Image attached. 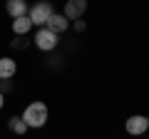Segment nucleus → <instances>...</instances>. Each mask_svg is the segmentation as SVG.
Listing matches in <instances>:
<instances>
[{
    "instance_id": "12",
    "label": "nucleus",
    "mask_w": 149,
    "mask_h": 139,
    "mask_svg": "<svg viewBox=\"0 0 149 139\" xmlns=\"http://www.w3.org/2000/svg\"><path fill=\"white\" fill-rule=\"evenodd\" d=\"M74 30H77V32H85L87 30V22L85 20H77V22H74Z\"/></svg>"
},
{
    "instance_id": "13",
    "label": "nucleus",
    "mask_w": 149,
    "mask_h": 139,
    "mask_svg": "<svg viewBox=\"0 0 149 139\" xmlns=\"http://www.w3.org/2000/svg\"><path fill=\"white\" fill-rule=\"evenodd\" d=\"M0 109H3V92H0Z\"/></svg>"
},
{
    "instance_id": "6",
    "label": "nucleus",
    "mask_w": 149,
    "mask_h": 139,
    "mask_svg": "<svg viewBox=\"0 0 149 139\" xmlns=\"http://www.w3.org/2000/svg\"><path fill=\"white\" fill-rule=\"evenodd\" d=\"M45 27H47L50 32H55V35H60V32H65L70 27V20L65 15H57V13H52V15H50V20L45 22Z\"/></svg>"
},
{
    "instance_id": "4",
    "label": "nucleus",
    "mask_w": 149,
    "mask_h": 139,
    "mask_svg": "<svg viewBox=\"0 0 149 139\" xmlns=\"http://www.w3.org/2000/svg\"><path fill=\"white\" fill-rule=\"evenodd\" d=\"M124 129H127V134H132V137H139V134H144V132L149 129V117L132 114V117L124 122Z\"/></svg>"
},
{
    "instance_id": "10",
    "label": "nucleus",
    "mask_w": 149,
    "mask_h": 139,
    "mask_svg": "<svg viewBox=\"0 0 149 139\" xmlns=\"http://www.w3.org/2000/svg\"><path fill=\"white\" fill-rule=\"evenodd\" d=\"M8 127H10L13 134H25L27 132V124L22 122V117H10L8 119Z\"/></svg>"
},
{
    "instance_id": "7",
    "label": "nucleus",
    "mask_w": 149,
    "mask_h": 139,
    "mask_svg": "<svg viewBox=\"0 0 149 139\" xmlns=\"http://www.w3.org/2000/svg\"><path fill=\"white\" fill-rule=\"evenodd\" d=\"M5 13L13 17V20L27 15V0H5Z\"/></svg>"
},
{
    "instance_id": "2",
    "label": "nucleus",
    "mask_w": 149,
    "mask_h": 139,
    "mask_svg": "<svg viewBox=\"0 0 149 139\" xmlns=\"http://www.w3.org/2000/svg\"><path fill=\"white\" fill-rule=\"evenodd\" d=\"M52 3H47V0H40V3H35V5L27 10V17L32 20V25L37 27H45V22L50 20V15H52Z\"/></svg>"
},
{
    "instance_id": "9",
    "label": "nucleus",
    "mask_w": 149,
    "mask_h": 139,
    "mask_svg": "<svg viewBox=\"0 0 149 139\" xmlns=\"http://www.w3.org/2000/svg\"><path fill=\"white\" fill-rule=\"evenodd\" d=\"M30 27H32V20H30L27 15L15 17V20H13V32H15V35H27Z\"/></svg>"
},
{
    "instance_id": "5",
    "label": "nucleus",
    "mask_w": 149,
    "mask_h": 139,
    "mask_svg": "<svg viewBox=\"0 0 149 139\" xmlns=\"http://www.w3.org/2000/svg\"><path fill=\"white\" fill-rule=\"evenodd\" d=\"M85 10H87V0H67L62 15L67 17V20H80V17L85 15Z\"/></svg>"
},
{
    "instance_id": "11",
    "label": "nucleus",
    "mask_w": 149,
    "mask_h": 139,
    "mask_svg": "<svg viewBox=\"0 0 149 139\" xmlns=\"http://www.w3.org/2000/svg\"><path fill=\"white\" fill-rule=\"evenodd\" d=\"M25 35H17V40H13V47H22V45H27V40H22Z\"/></svg>"
},
{
    "instance_id": "8",
    "label": "nucleus",
    "mask_w": 149,
    "mask_h": 139,
    "mask_svg": "<svg viewBox=\"0 0 149 139\" xmlns=\"http://www.w3.org/2000/svg\"><path fill=\"white\" fill-rule=\"evenodd\" d=\"M15 72H17V65H15L13 57H3L0 60V80H10Z\"/></svg>"
},
{
    "instance_id": "1",
    "label": "nucleus",
    "mask_w": 149,
    "mask_h": 139,
    "mask_svg": "<svg viewBox=\"0 0 149 139\" xmlns=\"http://www.w3.org/2000/svg\"><path fill=\"white\" fill-rule=\"evenodd\" d=\"M47 104L45 102H30L25 107V114H22V122L27 124V129H37V127H45V122H47Z\"/></svg>"
},
{
    "instance_id": "3",
    "label": "nucleus",
    "mask_w": 149,
    "mask_h": 139,
    "mask_svg": "<svg viewBox=\"0 0 149 139\" xmlns=\"http://www.w3.org/2000/svg\"><path fill=\"white\" fill-rule=\"evenodd\" d=\"M35 45L42 50V52H50V50L57 47V35L50 32L47 27H40V30L35 32Z\"/></svg>"
}]
</instances>
